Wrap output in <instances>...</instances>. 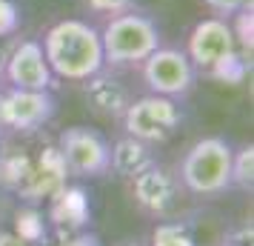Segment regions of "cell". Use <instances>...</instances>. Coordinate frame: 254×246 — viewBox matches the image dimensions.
<instances>
[{"instance_id": "cell-12", "label": "cell", "mask_w": 254, "mask_h": 246, "mask_svg": "<svg viewBox=\"0 0 254 246\" xmlns=\"http://www.w3.org/2000/svg\"><path fill=\"white\" fill-rule=\"evenodd\" d=\"M83 94H86V103L92 106L94 115L106 117V120H120L126 106L131 103V94H128L126 86L112 75H103V72L83 81Z\"/></svg>"}, {"instance_id": "cell-4", "label": "cell", "mask_w": 254, "mask_h": 246, "mask_svg": "<svg viewBox=\"0 0 254 246\" xmlns=\"http://www.w3.org/2000/svg\"><path fill=\"white\" fill-rule=\"evenodd\" d=\"M120 123H123V132L126 135L149 143V146H160V143L172 141L174 132L180 129L183 109L172 97L149 92V94H143V97H134L126 106Z\"/></svg>"}, {"instance_id": "cell-10", "label": "cell", "mask_w": 254, "mask_h": 246, "mask_svg": "<svg viewBox=\"0 0 254 246\" xmlns=\"http://www.w3.org/2000/svg\"><path fill=\"white\" fill-rule=\"evenodd\" d=\"M131 198L143 212L163 218L174 209V203L180 198V177L169 166L151 164L146 172L131 177Z\"/></svg>"}, {"instance_id": "cell-9", "label": "cell", "mask_w": 254, "mask_h": 246, "mask_svg": "<svg viewBox=\"0 0 254 246\" xmlns=\"http://www.w3.org/2000/svg\"><path fill=\"white\" fill-rule=\"evenodd\" d=\"M6 129L35 132L46 126L58 112L52 89H6Z\"/></svg>"}, {"instance_id": "cell-6", "label": "cell", "mask_w": 254, "mask_h": 246, "mask_svg": "<svg viewBox=\"0 0 254 246\" xmlns=\"http://www.w3.org/2000/svg\"><path fill=\"white\" fill-rule=\"evenodd\" d=\"M58 152L71 177H100L109 172V141L89 126H69L60 132Z\"/></svg>"}, {"instance_id": "cell-14", "label": "cell", "mask_w": 254, "mask_h": 246, "mask_svg": "<svg viewBox=\"0 0 254 246\" xmlns=\"http://www.w3.org/2000/svg\"><path fill=\"white\" fill-rule=\"evenodd\" d=\"M151 164H157L151 146L137 141V138H131V135H123L120 141H115V146H109V169L117 177L131 180L140 172H146Z\"/></svg>"}, {"instance_id": "cell-7", "label": "cell", "mask_w": 254, "mask_h": 246, "mask_svg": "<svg viewBox=\"0 0 254 246\" xmlns=\"http://www.w3.org/2000/svg\"><path fill=\"white\" fill-rule=\"evenodd\" d=\"M186 55H189V60H191V66L197 72H211L220 60L237 55L231 23L226 17H214V14L197 20L194 29L189 32Z\"/></svg>"}, {"instance_id": "cell-2", "label": "cell", "mask_w": 254, "mask_h": 246, "mask_svg": "<svg viewBox=\"0 0 254 246\" xmlns=\"http://www.w3.org/2000/svg\"><path fill=\"white\" fill-rule=\"evenodd\" d=\"M100 43H103V63L109 69L140 66L160 46V29L149 14L131 9V12L106 17L100 29Z\"/></svg>"}, {"instance_id": "cell-27", "label": "cell", "mask_w": 254, "mask_h": 246, "mask_svg": "<svg viewBox=\"0 0 254 246\" xmlns=\"http://www.w3.org/2000/svg\"><path fill=\"white\" fill-rule=\"evenodd\" d=\"M229 246H243V244H229Z\"/></svg>"}, {"instance_id": "cell-18", "label": "cell", "mask_w": 254, "mask_h": 246, "mask_svg": "<svg viewBox=\"0 0 254 246\" xmlns=\"http://www.w3.org/2000/svg\"><path fill=\"white\" fill-rule=\"evenodd\" d=\"M231 186L252 189L254 186V146L246 143L231 155Z\"/></svg>"}, {"instance_id": "cell-25", "label": "cell", "mask_w": 254, "mask_h": 246, "mask_svg": "<svg viewBox=\"0 0 254 246\" xmlns=\"http://www.w3.org/2000/svg\"><path fill=\"white\" fill-rule=\"evenodd\" d=\"M14 43H6V37H0V72H3V63L9 58V52H12Z\"/></svg>"}, {"instance_id": "cell-1", "label": "cell", "mask_w": 254, "mask_h": 246, "mask_svg": "<svg viewBox=\"0 0 254 246\" xmlns=\"http://www.w3.org/2000/svg\"><path fill=\"white\" fill-rule=\"evenodd\" d=\"M52 75L69 83H83L106 69L100 29L80 17H66L46 29L40 40Z\"/></svg>"}, {"instance_id": "cell-23", "label": "cell", "mask_w": 254, "mask_h": 246, "mask_svg": "<svg viewBox=\"0 0 254 246\" xmlns=\"http://www.w3.org/2000/svg\"><path fill=\"white\" fill-rule=\"evenodd\" d=\"M58 246H103V244L92 232H77V235H71V238H63Z\"/></svg>"}, {"instance_id": "cell-26", "label": "cell", "mask_w": 254, "mask_h": 246, "mask_svg": "<svg viewBox=\"0 0 254 246\" xmlns=\"http://www.w3.org/2000/svg\"><path fill=\"white\" fill-rule=\"evenodd\" d=\"M120 246H143V244H137V241H126V244H120Z\"/></svg>"}, {"instance_id": "cell-11", "label": "cell", "mask_w": 254, "mask_h": 246, "mask_svg": "<svg viewBox=\"0 0 254 246\" xmlns=\"http://www.w3.org/2000/svg\"><path fill=\"white\" fill-rule=\"evenodd\" d=\"M66 164L60 158L58 146H46L37 161H32V172L23 180V186L17 189V195L29 203H37V200H49L60 186H66Z\"/></svg>"}, {"instance_id": "cell-22", "label": "cell", "mask_w": 254, "mask_h": 246, "mask_svg": "<svg viewBox=\"0 0 254 246\" xmlns=\"http://www.w3.org/2000/svg\"><path fill=\"white\" fill-rule=\"evenodd\" d=\"M208 6V12L214 14V17H234L237 12L243 9H252V0H203Z\"/></svg>"}, {"instance_id": "cell-19", "label": "cell", "mask_w": 254, "mask_h": 246, "mask_svg": "<svg viewBox=\"0 0 254 246\" xmlns=\"http://www.w3.org/2000/svg\"><path fill=\"white\" fill-rule=\"evenodd\" d=\"M231 32H234V43H237V52H240L246 60H252V9H243L234 17H229Z\"/></svg>"}, {"instance_id": "cell-20", "label": "cell", "mask_w": 254, "mask_h": 246, "mask_svg": "<svg viewBox=\"0 0 254 246\" xmlns=\"http://www.w3.org/2000/svg\"><path fill=\"white\" fill-rule=\"evenodd\" d=\"M86 6H89V12H94V14L115 17V14L137 9V0H86Z\"/></svg>"}, {"instance_id": "cell-24", "label": "cell", "mask_w": 254, "mask_h": 246, "mask_svg": "<svg viewBox=\"0 0 254 246\" xmlns=\"http://www.w3.org/2000/svg\"><path fill=\"white\" fill-rule=\"evenodd\" d=\"M0 246H26L14 232H0Z\"/></svg>"}, {"instance_id": "cell-16", "label": "cell", "mask_w": 254, "mask_h": 246, "mask_svg": "<svg viewBox=\"0 0 254 246\" xmlns=\"http://www.w3.org/2000/svg\"><path fill=\"white\" fill-rule=\"evenodd\" d=\"M32 172V158L23 149H9L0 152V186L3 189H17L23 186V180Z\"/></svg>"}, {"instance_id": "cell-3", "label": "cell", "mask_w": 254, "mask_h": 246, "mask_svg": "<svg viewBox=\"0 0 254 246\" xmlns=\"http://www.w3.org/2000/svg\"><path fill=\"white\" fill-rule=\"evenodd\" d=\"M231 143L226 138H200L186 149L180 161V183L191 195L217 198L231 189Z\"/></svg>"}, {"instance_id": "cell-13", "label": "cell", "mask_w": 254, "mask_h": 246, "mask_svg": "<svg viewBox=\"0 0 254 246\" xmlns=\"http://www.w3.org/2000/svg\"><path fill=\"white\" fill-rule=\"evenodd\" d=\"M92 218L89 195L80 186H60L49 198V221L58 229H80Z\"/></svg>"}, {"instance_id": "cell-8", "label": "cell", "mask_w": 254, "mask_h": 246, "mask_svg": "<svg viewBox=\"0 0 254 246\" xmlns=\"http://www.w3.org/2000/svg\"><path fill=\"white\" fill-rule=\"evenodd\" d=\"M0 81L9 89H55V75L49 69L40 40H14L9 58L3 63Z\"/></svg>"}, {"instance_id": "cell-17", "label": "cell", "mask_w": 254, "mask_h": 246, "mask_svg": "<svg viewBox=\"0 0 254 246\" xmlns=\"http://www.w3.org/2000/svg\"><path fill=\"white\" fill-rule=\"evenodd\" d=\"M149 246H197V238L186 221H163L151 229Z\"/></svg>"}, {"instance_id": "cell-21", "label": "cell", "mask_w": 254, "mask_h": 246, "mask_svg": "<svg viewBox=\"0 0 254 246\" xmlns=\"http://www.w3.org/2000/svg\"><path fill=\"white\" fill-rule=\"evenodd\" d=\"M20 29V9L14 0H0V37H12Z\"/></svg>"}, {"instance_id": "cell-5", "label": "cell", "mask_w": 254, "mask_h": 246, "mask_svg": "<svg viewBox=\"0 0 254 246\" xmlns=\"http://www.w3.org/2000/svg\"><path fill=\"white\" fill-rule=\"evenodd\" d=\"M140 75L151 94H163L172 100L186 97L197 83V69L191 66L189 55L174 46H157L140 63Z\"/></svg>"}, {"instance_id": "cell-15", "label": "cell", "mask_w": 254, "mask_h": 246, "mask_svg": "<svg viewBox=\"0 0 254 246\" xmlns=\"http://www.w3.org/2000/svg\"><path fill=\"white\" fill-rule=\"evenodd\" d=\"M14 235L23 241L26 246H43L46 244V218H43V212L37 209L35 203H29L23 209L14 212Z\"/></svg>"}]
</instances>
